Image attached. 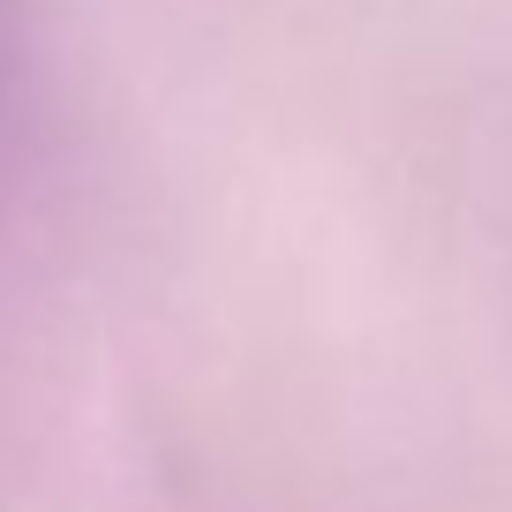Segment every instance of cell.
<instances>
[{
	"label": "cell",
	"mask_w": 512,
	"mask_h": 512,
	"mask_svg": "<svg viewBox=\"0 0 512 512\" xmlns=\"http://www.w3.org/2000/svg\"><path fill=\"white\" fill-rule=\"evenodd\" d=\"M23 83H31V8L0 0V166H8V144H16Z\"/></svg>",
	"instance_id": "obj_1"
}]
</instances>
